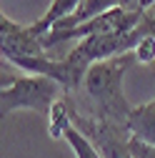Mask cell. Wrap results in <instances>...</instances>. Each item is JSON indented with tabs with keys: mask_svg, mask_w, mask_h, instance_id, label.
<instances>
[{
	"mask_svg": "<svg viewBox=\"0 0 155 158\" xmlns=\"http://www.w3.org/2000/svg\"><path fill=\"white\" fill-rule=\"evenodd\" d=\"M133 63H138L135 50L108 58V60H98L88 68L85 81H83V93L95 118H103V121L128 128V115L133 108L128 106L123 95V75Z\"/></svg>",
	"mask_w": 155,
	"mask_h": 158,
	"instance_id": "obj_1",
	"label": "cell"
},
{
	"mask_svg": "<svg viewBox=\"0 0 155 158\" xmlns=\"http://www.w3.org/2000/svg\"><path fill=\"white\" fill-rule=\"evenodd\" d=\"M65 88L48 75H3L0 88V113L10 115L18 108H30L43 118L50 115Z\"/></svg>",
	"mask_w": 155,
	"mask_h": 158,
	"instance_id": "obj_2",
	"label": "cell"
},
{
	"mask_svg": "<svg viewBox=\"0 0 155 158\" xmlns=\"http://www.w3.org/2000/svg\"><path fill=\"white\" fill-rule=\"evenodd\" d=\"M68 106H70L73 126L98 148V153L103 158H133V153H130V131L125 126L103 121V118H95V115H83L73 106L70 98H68Z\"/></svg>",
	"mask_w": 155,
	"mask_h": 158,
	"instance_id": "obj_3",
	"label": "cell"
},
{
	"mask_svg": "<svg viewBox=\"0 0 155 158\" xmlns=\"http://www.w3.org/2000/svg\"><path fill=\"white\" fill-rule=\"evenodd\" d=\"M140 13H130L125 8H113L108 13H100V15H95L90 18L88 23L83 25H78L73 30H63V33H58V30H50L45 33L40 40L45 45V50H53L55 45H60V43H68V40H83V38H90V35H115V33H128L133 30L135 25L140 23Z\"/></svg>",
	"mask_w": 155,
	"mask_h": 158,
	"instance_id": "obj_4",
	"label": "cell"
},
{
	"mask_svg": "<svg viewBox=\"0 0 155 158\" xmlns=\"http://www.w3.org/2000/svg\"><path fill=\"white\" fill-rule=\"evenodd\" d=\"M0 38H3V58L5 60H18V58H38V55H48L43 40L38 38L30 25H18L10 18H0Z\"/></svg>",
	"mask_w": 155,
	"mask_h": 158,
	"instance_id": "obj_5",
	"label": "cell"
},
{
	"mask_svg": "<svg viewBox=\"0 0 155 158\" xmlns=\"http://www.w3.org/2000/svg\"><path fill=\"white\" fill-rule=\"evenodd\" d=\"M128 131L138 141L155 146V98L138 108H133L128 115Z\"/></svg>",
	"mask_w": 155,
	"mask_h": 158,
	"instance_id": "obj_6",
	"label": "cell"
},
{
	"mask_svg": "<svg viewBox=\"0 0 155 158\" xmlns=\"http://www.w3.org/2000/svg\"><path fill=\"white\" fill-rule=\"evenodd\" d=\"M80 3H83V0H53L50 8H48V13L40 18V20H35V23L30 25V30H33L38 38H43L45 33H50V30H53V25H55V23H60L63 18L73 15L78 8H80Z\"/></svg>",
	"mask_w": 155,
	"mask_h": 158,
	"instance_id": "obj_7",
	"label": "cell"
},
{
	"mask_svg": "<svg viewBox=\"0 0 155 158\" xmlns=\"http://www.w3.org/2000/svg\"><path fill=\"white\" fill-rule=\"evenodd\" d=\"M63 138L70 143V148H73V153L78 156V158H103L100 153H98V148H95L88 138L78 131L75 126H73V121H70V126L65 128V133H63Z\"/></svg>",
	"mask_w": 155,
	"mask_h": 158,
	"instance_id": "obj_8",
	"label": "cell"
},
{
	"mask_svg": "<svg viewBox=\"0 0 155 158\" xmlns=\"http://www.w3.org/2000/svg\"><path fill=\"white\" fill-rule=\"evenodd\" d=\"M68 126H70V106H68V98H60V101L53 106L50 115H48L50 135L53 138H63V133H65Z\"/></svg>",
	"mask_w": 155,
	"mask_h": 158,
	"instance_id": "obj_9",
	"label": "cell"
},
{
	"mask_svg": "<svg viewBox=\"0 0 155 158\" xmlns=\"http://www.w3.org/2000/svg\"><path fill=\"white\" fill-rule=\"evenodd\" d=\"M135 58H138V63H153L155 60V35H148L138 43Z\"/></svg>",
	"mask_w": 155,
	"mask_h": 158,
	"instance_id": "obj_10",
	"label": "cell"
},
{
	"mask_svg": "<svg viewBox=\"0 0 155 158\" xmlns=\"http://www.w3.org/2000/svg\"><path fill=\"white\" fill-rule=\"evenodd\" d=\"M130 153H133V158H155V146H148V143L138 141L135 135H130Z\"/></svg>",
	"mask_w": 155,
	"mask_h": 158,
	"instance_id": "obj_11",
	"label": "cell"
}]
</instances>
